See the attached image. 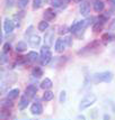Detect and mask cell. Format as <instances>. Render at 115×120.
I'll return each mask as SVG.
<instances>
[{"label":"cell","mask_w":115,"mask_h":120,"mask_svg":"<svg viewBox=\"0 0 115 120\" xmlns=\"http://www.w3.org/2000/svg\"><path fill=\"white\" fill-rule=\"evenodd\" d=\"M96 100H97V98H96V95H95L94 93L87 94V95L84 97V98L81 99V101H80L79 109L84 110V109H86V108H88V107H90L91 105H94L95 102H96Z\"/></svg>","instance_id":"cell-1"},{"label":"cell","mask_w":115,"mask_h":120,"mask_svg":"<svg viewBox=\"0 0 115 120\" xmlns=\"http://www.w3.org/2000/svg\"><path fill=\"white\" fill-rule=\"evenodd\" d=\"M113 79V73L112 72H100L94 75V81L95 82H111Z\"/></svg>","instance_id":"cell-2"},{"label":"cell","mask_w":115,"mask_h":120,"mask_svg":"<svg viewBox=\"0 0 115 120\" xmlns=\"http://www.w3.org/2000/svg\"><path fill=\"white\" fill-rule=\"evenodd\" d=\"M88 25H89V19L81 20V21H77V22H74L72 26L70 27V31L76 34V33H78V31H80V30H84Z\"/></svg>","instance_id":"cell-3"},{"label":"cell","mask_w":115,"mask_h":120,"mask_svg":"<svg viewBox=\"0 0 115 120\" xmlns=\"http://www.w3.org/2000/svg\"><path fill=\"white\" fill-rule=\"evenodd\" d=\"M52 57V53L50 51V47L43 46L41 48V60H42V64H47L50 62V60Z\"/></svg>","instance_id":"cell-4"},{"label":"cell","mask_w":115,"mask_h":120,"mask_svg":"<svg viewBox=\"0 0 115 120\" xmlns=\"http://www.w3.org/2000/svg\"><path fill=\"white\" fill-rule=\"evenodd\" d=\"M15 28V25H14V21L10 20L9 18H6L5 21H4V30H5L6 34H10L11 31L14 30Z\"/></svg>","instance_id":"cell-5"},{"label":"cell","mask_w":115,"mask_h":120,"mask_svg":"<svg viewBox=\"0 0 115 120\" xmlns=\"http://www.w3.org/2000/svg\"><path fill=\"white\" fill-rule=\"evenodd\" d=\"M31 112L33 113V115H36V116L41 115V113L43 112V107H42V105H41L40 102H35L34 105H32V107H31Z\"/></svg>","instance_id":"cell-6"},{"label":"cell","mask_w":115,"mask_h":120,"mask_svg":"<svg viewBox=\"0 0 115 120\" xmlns=\"http://www.w3.org/2000/svg\"><path fill=\"white\" fill-rule=\"evenodd\" d=\"M64 47H66V39L59 38L55 42V51L58 53H62L64 51Z\"/></svg>","instance_id":"cell-7"},{"label":"cell","mask_w":115,"mask_h":120,"mask_svg":"<svg viewBox=\"0 0 115 120\" xmlns=\"http://www.w3.org/2000/svg\"><path fill=\"white\" fill-rule=\"evenodd\" d=\"M25 92H26V95L28 98H33L37 92V88L34 84H31V85H28L26 88V91H25Z\"/></svg>","instance_id":"cell-8"},{"label":"cell","mask_w":115,"mask_h":120,"mask_svg":"<svg viewBox=\"0 0 115 120\" xmlns=\"http://www.w3.org/2000/svg\"><path fill=\"white\" fill-rule=\"evenodd\" d=\"M79 10H80V14L82 16H88L89 12H90V6H89L88 2H82Z\"/></svg>","instance_id":"cell-9"},{"label":"cell","mask_w":115,"mask_h":120,"mask_svg":"<svg viewBox=\"0 0 115 120\" xmlns=\"http://www.w3.org/2000/svg\"><path fill=\"white\" fill-rule=\"evenodd\" d=\"M105 7V4L102 1V0H95L94 2V10L96 12H100V11L104 9Z\"/></svg>","instance_id":"cell-10"},{"label":"cell","mask_w":115,"mask_h":120,"mask_svg":"<svg viewBox=\"0 0 115 120\" xmlns=\"http://www.w3.org/2000/svg\"><path fill=\"white\" fill-rule=\"evenodd\" d=\"M54 17H55V12L51 8H49V9H46V10L44 11V18H45V20L50 21V20H52V19H54Z\"/></svg>","instance_id":"cell-11"},{"label":"cell","mask_w":115,"mask_h":120,"mask_svg":"<svg viewBox=\"0 0 115 120\" xmlns=\"http://www.w3.org/2000/svg\"><path fill=\"white\" fill-rule=\"evenodd\" d=\"M40 43H41V38H40V36H37V35H33V36L29 38V44H31V46H33V47L38 46Z\"/></svg>","instance_id":"cell-12"},{"label":"cell","mask_w":115,"mask_h":120,"mask_svg":"<svg viewBox=\"0 0 115 120\" xmlns=\"http://www.w3.org/2000/svg\"><path fill=\"white\" fill-rule=\"evenodd\" d=\"M41 88L44 90H47V89H51L52 88V81L50 80V79H44L42 81V83H41Z\"/></svg>","instance_id":"cell-13"},{"label":"cell","mask_w":115,"mask_h":120,"mask_svg":"<svg viewBox=\"0 0 115 120\" xmlns=\"http://www.w3.org/2000/svg\"><path fill=\"white\" fill-rule=\"evenodd\" d=\"M26 58H27V61H29V62H35V61L38 60V54L36 52H29L27 54Z\"/></svg>","instance_id":"cell-14"},{"label":"cell","mask_w":115,"mask_h":120,"mask_svg":"<svg viewBox=\"0 0 115 120\" xmlns=\"http://www.w3.org/2000/svg\"><path fill=\"white\" fill-rule=\"evenodd\" d=\"M18 94H19V90L18 89H12V90H10V91L8 92L7 98H8V99H10V100L16 99V98L18 97Z\"/></svg>","instance_id":"cell-15"},{"label":"cell","mask_w":115,"mask_h":120,"mask_svg":"<svg viewBox=\"0 0 115 120\" xmlns=\"http://www.w3.org/2000/svg\"><path fill=\"white\" fill-rule=\"evenodd\" d=\"M26 97H27V95H25V97H21V102H19V109H21V110H24L25 108H27V105H28V99H27Z\"/></svg>","instance_id":"cell-16"},{"label":"cell","mask_w":115,"mask_h":120,"mask_svg":"<svg viewBox=\"0 0 115 120\" xmlns=\"http://www.w3.org/2000/svg\"><path fill=\"white\" fill-rule=\"evenodd\" d=\"M102 39H104L105 42H112V41L115 39V35L111 34V33H106V34H104L102 36Z\"/></svg>","instance_id":"cell-17"},{"label":"cell","mask_w":115,"mask_h":120,"mask_svg":"<svg viewBox=\"0 0 115 120\" xmlns=\"http://www.w3.org/2000/svg\"><path fill=\"white\" fill-rule=\"evenodd\" d=\"M47 28H49V22H47V20H43L38 24V30L45 31Z\"/></svg>","instance_id":"cell-18"},{"label":"cell","mask_w":115,"mask_h":120,"mask_svg":"<svg viewBox=\"0 0 115 120\" xmlns=\"http://www.w3.org/2000/svg\"><path fill=\"white\" fill-rule=\"evenodd\" d=\"M26 48H27V46L24 42H19L16 45V51H17V52H24Z\"/></svg>","instance_id":"cell-19"},{"label":"cell","mask_w":115,"mask_h":120,"mask_svg":"<svg viewBox=\"0 0 115 120\" xmlns=\"http://www.w3.org/2000/svg\"><path fill=\"white\" fill-rule=\"evenodd\" d=\"M33 75L35 76V78H41L43 75V71L41 68H35L33 70Z\"/></svg>","instance_id":"cell-20"},{"label":"cell","mask_w":115,"mask_h":120,"mask_svg":"<svg viewBox=\"0 0 115 120\" xmlns=\"http://www.w3.org/2000/svg\"><path fill=\"white\" fill-rule=\"evenodd\" d=\"M43 99L44 101H51L53 99V92L51 91H45V93L43 95Z\"/></svg>","instance_id":"cell-21"},{"label":"cell","mask_w":115,"mask_h":120,"mask_svg":"<svg viewBox=\"0 0 115 120\" xmlns=\"http://www.w3.org/2000/svg\"><path fill=\"white\" fill-rule=\"evenodd\" d=\"M1 105H2V108H7V109H9V108L12 107V102L10 101V99H8V98H7V100H4V101L1 102Z\"/></svg>","instance_id":"cell-22"},{"label":"cell","mask_w":115,"mask_h":120,"mask_svg":"<svg viewBox=\"0 0 115 120\" xmlns=\"http://www.w3.org/2000/svg\"><path fill=\"white\" fill-rule=\"evenodd\" d=\"M42 4H43L42 0H34V1H33V8H34V9H38V8L42 6Z\"/></svg>","instance_id":"cell-23"},{"label":"cell","mask_w":115,"mask_h":120,"mask_svg":"<svg viewBox=\"0 0 115 120\" xmlns=\"http://www.w3.org/2000/svg\"><path fill=\"white\" fill-rule=\"evenodd\" d=\"M51 5H52L53 7H55V8L61 7V6H62V0H51Z\"/></svg>","instance_id":"cell-24"},{"label":"cell","mask_w":115,"mask_h":120,"mask_svg":"<svg viewBox=\"0 0 115 120\" xmlns=\"http://www.w3.org/2000/svg\"><path fill=\"white\" fill-rule=\"evenodd\" d=\"M28 4V0H18V7L21 8H25Z\"/></svg>","instance_id":"cell-25"},{"label":"cell","mask_w":115,"mask_h":120,"mask_svg":"<svg viewBox=\"0 0 115 120\" xmlns=\"http://www.w3.org/2000/svg\"><path fill=\"white\" fill-rule=\"evenodd\" d=\"M2 51H4V53L10 52V44L9 43H6L5 45H4V47H2Z\"/></svg>","instance_id":"cell-26"},{"label":"cell","mask_w":115,"mask_h":120,"mask_svg":"<svg viewBox=\"0 0 115 120\" xmlns=\"http://www.w3.org/2000/svg\"><path fill=\"white\" fill-rule=\"evenodd\" d=\"M66 95H67V93H66V91H61V94H60V102H64L66 101Z\"/></svg>","instance_id":"cell-27"},{"label":"cell","mask_w":115,"mask_h":120,"mask_svg":"<svg viewBox=\"0 0 115 120\" xmlns=\"http://www.w3.org/2000/svg\"><path fill=\"white\" fill-rule=\"evenodd\" d=\"M14 4H15V0H6V6L8 8H11L14 6Z\"/></svg>","instance_id":"cell-28"},{"label":"cell","mask_w":115,"mask_h":120,"mask_svg":"<svg viewBox=\"0 0 115 120\" xmlns=\"http://www.w3.org/2000/svg\"><path fill=\"white\" fill-rule=\"evenodd\" d=\"M102 27H103V22H100V24H99V21H98V22H97V24L94 26V30L95 31H98V29H102Z\"/></svg>","instance_id":"cell-29"},{"label":"cell","mask_w":115,"mask_h":120,"mask_svg":"<svg viewBox=\"0 0 115 120\" xmlns=\"http://www.w3.org/2000/svg\"><path fill=\"white\" fill-rule=\"evenodd\" d=\"M5 54H6V53H4V54H2V58H1V63H2V64L6 62V55H5Z\"/></svg>","instance_id":"cell-30"},{"label":"cell","mask_w":115,"mask_h":120,"mask_svg":"<svg viewBox=\"0 0 115 120\" xmlns=\"http://www.w3.org/2000/svg\"><path fill=\"white\" fill-rule=\"evenodd\" d=\"M70 39H71L70 37H67V38H66V42L68 43V45H71V41H70Z\"/></svg>","instance_id":"cell-31"},{"label":"cell","mask_w":115,"mask_h":120,"mask_svg":"<svg viewBox=\"0 0 115 120\" xmlns=\"http://www.w3.org/2000/svg\"><path fill=\"white\" fill-rule=\"evenodd\" d=\"M110 1H111V4H113L115 6V0H110Z\"/></svg>","instance_id":"cell-32"},{"label":"cell","mask_w":115,"mask_h":120,"mask_svg":"<svg viewBox=\"0 0 115 120\" xmlns=\"http://www.w3.org/2000/svg\"><path fill=\"white\" fill-rule=\"evenodd\" d=\"M112 27H115V19L113 20V25H112Z\"/></svg>","instance_id":"cell-33"},{"label":"cell","mask_w":115,"mask_h":120,"mask_svg":"<svg viewBox=\"0 0 115 120\" xmlns=\"http://www.w3.org/2000/svg\"><path fill=\"white\" fill-rule=\"evenodd\" d=\"M82 0H74V2H81Z\"/></svg>","instance_id":"cell-34"}]
</instances>
